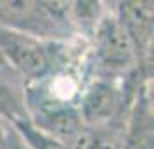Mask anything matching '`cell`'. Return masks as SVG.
<instances>
[{"label":"cell","mask_w":154,"mask_h":149,"mask_svg":"<svg viewBox=\"0 0 154 149\" xmlns=\"http://www.w3.org/2000/svg\"><path fill=\"white\" fill-rule=\"evenodd\" d=\"M12 130H14V128H12ZM12 147H14V149H26V147H24V144L21 142V139L17 137L16 132H14V144H12Z\"/></svg>","instance_id":"9"},{"label":"cell","mask_w":154,"mask_h":149,"mask_svg":"<svg viewBox=\"0 0 154 149\" xmlns=\"http://www.w3.org/2000/svg\"><path fill=\"white\" fill-rule=\"evenodd\" d=\"M107 2H99V0H75L68 5V17H69V26L78 40L88 42L94 35L100 19L104 17Z\"/></svg>","instance_id":"6"},{"label":"cell","mask_w":154,"mask_h":149,"mask_svg":"<svg viewBox=\"0 0 154 149\" xmlns=\"http://www.w3.org/2000/svg\"><path fill=\"white\" fill-rule=\"evenodd\" d=\"M21 118H28L26 85L0 56V120L12 123Z\"/></svg>","instance_id":"5"},{"label":"cell","mask_w":154,"mask_h":149,"mask_svg":"<svg viewBox=\"0 0 154 149\" xmlns=\"http://www.w3.org/2000/svg\"><path fill=\"white\" fill-rule=\"evenodd\" d=\"M14 130L7 121L0 120V149H14Z\"/></svg>","instance_id":"8"},{"label":"cell","mask_w":154,"mask_h":149,"mask_svg":"<svg viewBox=\"0 0 154 149\" xmlns=\"http://www.w3.org/2000/svg\"><path fill=\"white\" fill-rule=\"evenodd\" d=\"M85 66L88 76L107 78H126L139 70L144 71L140 68L132 42L114 16L109 2L104 17L97 24L92 38L87 42Z\"/></svg>","instance_id":"2"},{"label":"cell","mask_w":154,"mask_h":149,"mask_svg":"<svg viewBox=\"0 0 154 149\" xmlns=\"http://www.w3.org/2000/svg\"><path fill=\"white\" fill-rule=\"evenodd\" d=\"M9 125L14 128V132L26 149H68L61 141H57L56 137L49 135L47 132L40 130L35 123H31L29 118H21Z\"/></svg>","instance_id":"7"},{"label":"cell","mask_w":154,"mask_h":149,"mask_svg":"<svg viewBox=\"0 0 154 149\" xmlns=\"http://www.w3.org/2000/svg\"><path fill=\"white\" fill-rule=\"evenodd\" d=\"M109 4L137 52L140 68L147 73H152V2H109Z\"/></svg>","instance_id":"4"},{"label":"cell","mask_w":154,"mask_h":149,"mask_svg":"<svg viewBox=\"0 0 154 149\" xmlns=\"http://www.w3.org/2000/svg\"><path fill=\"white\" fill-rule=\"evenodd\" d=\"M87 43L36 38L0 26V56L26 87L40 85L83 64Z\"/></svg>","instance_id":"1"},{"label":"cell","mask_w":154,"mask_h":149,"mask_svg":"<svg viewBox=\"0 0 154 149\" xmlns=\"http://www.w3.org/2000/svg\"><path fill=\"white\" fill-rule=\"evenodd\" d=\"M69 2L0 0V26L36 38L78 42L68 17Z\"/></svg>","instance_id":"3"}]
</instances>
